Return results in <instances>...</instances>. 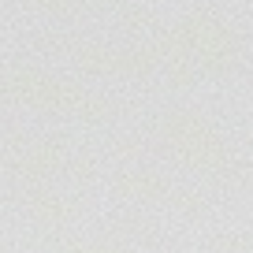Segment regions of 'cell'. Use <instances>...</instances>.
<instances>
[{
    "label": "cell",
    "instance_id": "7a4b0ae2",
    "mask_svg": "<svg viewBox=\"0 0 253 253\" xmlns=\"http://www.w3.org/2000/svg\"><path fill=\"white\" fill-rule=\"evenodd\" d=\"M145 23H149V11L145 8H138V4L126 8V26H145Z\"/></svg>",
    "mask_w": 253,
    "mask_h": 253
},
{
    "label": "cell",
    "instance_id": "277c9868",
    "mask_svg": "<svg viewBox=\"0 0 253 253\" xmlns=\"http://www.w3.org/2000/svg\"><path fill=\"white\" fill-rule=\"evenodd\" d=\"M104 4H112V0H104Z\"/></svg>",
    "mask_w": 253,
    "mask_h": 253
},
{
    "label": "cell",
    "instance_id": "3957f363",
    "mask_svg": "<svg viewBox=\"0 0 253 253\" xmlns=\"http://www.w3.org/2000/svg\"><path fill=\"white\" fill-rule=\"evenodd\" d=\"M41 8H52V11H71L75 8V0H38Z\"/></svg>",
    "mask_w": 253,
    "mask_h": 253
},
{
    "label": "cell",
    "instance_id": "6da1fadb",
    "mask_svg": "<svg viewBox=\"0 0 253 253\" xmlns=\"http://www.w3.org/2000/svg\"><path fill=\"white\" fill-rule=\"evenodd\" d=\"M171 38L182 41V45H190V48H201L205 56H227L231 48H235L231 30L216 15H209V11H194V15H186Z\"/></svg>",
    "mask_w": 253,
    "mask_h": 253
}]
</instances>
